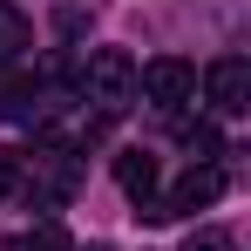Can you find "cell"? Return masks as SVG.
I'll return each instance as SVG.
<instances>
[{
	"label": "cell",
	"instance_id": "obj_6",
	"mask_svg": "<svg viewBox=\"0 0 251 251\" xmlns=\"http://www.w3.org/2000/svg\"><path fill=\"white\" fill-rule=\"evenodd\" d=\"M27 34H34V27H27V14H21L14 0H0V61H14V54L27 48Z\"/></svg>",
	"mask_w": 251,
	"mask_h": 251
},
{
	"label": "cell",
	"instance_id": "obj_7",
	"mask_svg": "<svg viewBox=\"0 0 251 251\" xmlns=\"http://www.w3.org/2000/svg\"><path fill=\"white\" fill-rule=\"evenodd\" d=\"M176 136H183V150H190L197 163H210V156L224 150V136H217V123H176Z\"/></svg>",
	"mask_w": 251,
	"mask_h": 251
},
{
	"label": "cell",
	"instance_id": "obj_3",
	"mask_svg": "<svg viewBox=\"0 0 251 251\" xmlns=\"http://www.w3.org/2000/svg\"><path fill=\"white\" fill-rule=\"evenodd\" d=\"M204 95H210L217 116H245L251 109V61L245 54H217L204 68Z\"/></svg>",
	"mask_w": 251,
	"mask_h": 251
},
{
	"label": "cell",
	"instance_id": "obj_4",
	"mask_svg": "<svg viewBox=\"0 0 251 251\" xmlns=\"http://www.w3.org/2000/svg\"><path fill=\"white\" fill-rule=\"evenodd\" d=\"M217 197H224V170L217 163H190L183 176H176V190L156 197V204H163L170 217H183V210H204V204H217Z\"/></svg>",
	"mask_w": 251,
	"mask_h": 251
},
{
	"label": "cell",
	"instance_id": "obj_11",
	"mask_svg": "<svg viewBox=\"0 0 251 251\" xmlns=\"http://www.w3.org/2000/svg\"><path fill=\"white\" fill-rule=\"evenodd\" d=\"M88 251H116V245H88Z\"/></svg>",
	"mask_w": 251,
	"mask_h": 251
},
{
	"label": "cell",
	"instance_id": "obj_5",
	"mask_svg": "<svg viewBox=\"0 0 251 251\" xmlns=\"http://www.w3.org/2000/svg\"><path fill=\"white\" fill-rule=\"evenodd\" d=\"M116 183H123L136 204H150V197H156V156H143V150H123V156H116Z\"/></svg>",
	"mask_w": 251,
	"mask_h": 251
},
{
	"label": "cell",
	"instance_id": "obj_8",
	"mask_svg": "<svg viewBox=\"0 0 251 251\" xmlns=\"http://www.w3.org/2000/svg\"><path fill=\"white\" fill-rule=\"evenodd\" d=\"M7 251H68V231H61V224H34V231H21Z\"/></svg>",
	"mask_w": 251,
	"mask_h": 251
},
{
	"label": "cell",
	"instance_id": "obj_2",
	"mask_svg": "<svg viewBox=\"0 0 251 251\" xmlns=\"http://www.w3.org/2000/svg\"><path fill=\"white\" fill-rule=\"evenodd\" d=\"M136 95H150L156 109H183L197 95V68L183 54H156L150 68H136Z\"/></svg>",
	"mask_w": 251,
	"mask_h": 251
},
{
	"label": "cell",
	"instance_id": "obj_9",
	"mask_svg": "<svg viewBox=\"0 0 251 251\" xmlns=\"http://www.w3.org/2000/svg\"><path fill=\"white\" fill-rule=\"evenodd\" d=\"M14 183H21V156L0 150V197H14Z\"/></svg>",
	"mask_w": 251,
	"mask_h": 251
},
{
	"label": "cell",
	"instance_id": "obj_10",
	"mask_svg": "<svg viewBox=\"0 0 251 251\" xmlns=\"http://www.w3.org/2000/svg\"><path fill=\"white\" fill-rule=\"evenodd\" d=\"M183 251H238V245H231L224 231H204V238H190V245H183Z\"/></svg>",
	"mask_w": 251,
	"mask_h": 251
},
{
	"label": "cell",
	"instance_id": "obj_1",
	"mask_svg": "<svg viewBox=\"0 0 251 251\" xmlns=\"http://www.w3.org/2000/svg\"><path fill=\"white\" fill-rule=\"evenodd\" d=\"M82 102H95L102 116H123L129 102H136V61H129L123 48H95L82 68Z\"/></svg>",
	"mask_w": 251,
	"mask_h": 251
}]
</instances>
